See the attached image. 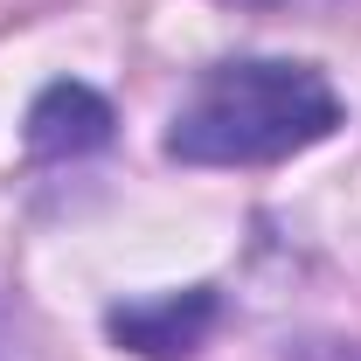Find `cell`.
Returning a JSON list of instances; mask_svg holds the SVG:
<instances>
[{
  "label": "cell",
  "instance_id": "2",
  "mask_svg": "<svg viewBox=\"0 0 361 361\" xmlns=\"http://www.w3.org/2000/svg\"><path fill=\"white\" fill-rule=\"evenodd\" d=\"M209 326H216V292L195 285V292H167V299L118 306V313H111V341H126L133 355L174 361V355H195Z\"/></svg>",
  "mask_w": 361,
  "mask_h": 361
},
{
  "label": "cell",
  "instance_id": "4",
  "mask_svg": "<svg viewBox=\"0 0 361 361\" xmlns=\"http://www.w3.org/2000/svg\"><path fill=\"white\" fill-rule=\"evenodd\" d=\"M0 361H21V341H14V326L0 319Z\"/></svg>",
  "mask_w": 361,
  "mask_h": 361
},
{
  "label": "cell",
  "instance_id": "3",
  "mask_svg": "<svg viewBox=\"0 0 361 361\" xmlns=\"http://www.w3.org/2000/svg\"><path fill=\"white\" fill-rule=\"evenodd\" d=\"M111 139V104L90 84H49L28 111V153L35 160H77V153H97Z\"/></svg>",
  "mask_w": 361,
  "mask_h": 361
},
{
  "label": "cell",
  "instance_id": "1",
  "mask_svg": "<svg viewBox=\"0 0 361 361\" xmlns=\"http://www.w3.org/2000/svg\"><path fill=\"white\" fill-rule=\"evenodd\" d=\"M341 126V97L313 63L243 56L216 63L167 126V153L180 167H271L292 160Z\"/></svg>",
  "mask_w": 361,
  "mask_h": 361
}]
</instances>
